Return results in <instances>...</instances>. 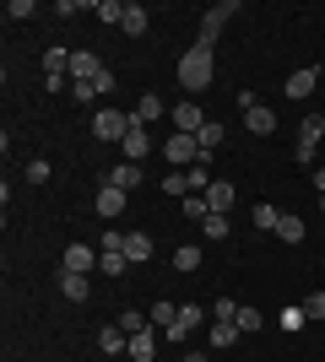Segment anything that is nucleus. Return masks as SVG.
<instances>
[{"mask_svg":"<svg viewBox=\"0 0 325 362\" xmlns=\"http://www.w3.org/2000/svg\"><path fill=\"white\" fill-rule=\"evenodd\" d=\"M212 319H239V303H228V298H222V303L212 308Z\"/></svg>","mask_w":325,"mask_h":362,"instance_id":"nucleus-43","label":"nucleus"},{"mask_svg":"<svg viewBox=\"0 0 325 362\" xmlns=\"http://www.w3.org/2000/svg\"><path fill=\"white\" fill-rule=\"evenodd\" d=\"M49 179V163H44V157H33V163H28V184H44Z\"/></svg>","mask_w":325,"mask_h":362,"instance_id":"nucleus-41","label":"nucleus"},{"mask_svg":"<svg viewBox=\"0 0 325 362\" xmlns=\"http://www.w3.org/2000/svg\"><path fill=\"white\" fill-rule=\"evenodd\" d=\"M93 87H98V98H108V92H114V71H108V65L93 76Z\"/></svg>","mask_w":325,"mask_h":362,"instance_id":"nucleus-42","label":"nucleus"},{"mask_svg":"<svg viewBox=\"0 0 325 362\" xmlns=\"http://www.w3.org/2000/svg\"><path fill=\"white\" fill-rule=\"evenodd\" d=\"M195 141H201V151L212 157V151L222 146V124H217V119H206V124H201V136H195Z\"/></svg>","mask_w":325,"mask_h":362,"instance_id":"nucleus-28","label":"nucleus"},{"mask_svg":"<svg viewBox=\"0 0 325 362\" xmlns=\"http://www.w3.org/2000/svg\"><path fill=\"white\" fill-rule=\"evenodd\" d=\"M201 319H206V308H195V303H185V308H179V319H173L169 330H163V341H185L190 330H201Z\"/></svg>","mask_w":325,"mask_h":362,"instance_id":"nucleus-6","label":"nucleus"},{"mask_svg":"<svg viewBox=\"0 0 325 362\" xmlns=\"http://www.w3.org/2000/svg\"><path fill=\"white\" fill-rule=\"evenodd\" d=\"M239 330H244V335L266 330V314H261V308H249V303H239Z\"/></svg>","mask_w":325,"mask_h":362,"instance_id":"nucleus-26","label":"nucleus"},{"mask_svg":"<svg viewBox=\"0 0 325 362\" xmlns=\"http://www.w3.org/2000/svg\"><path fill=\"white\" fill-rule=\"evenodd\" d=\"M185 184H190V195H195V189H212V173H206V163L185 168Z\"/></svg>","mask_w":325,"mask_h":362,"instance_id":"nucleus-31","label":"nucleus"},{"mask_svg":"<svg viewBox=\"0 0 325 362\" xmlns=\"http://www.w3.org/2000/svg\"><path fill=\"white\" fill-rule=\"evenodd\" d=\"M125 11H130L125 0H98V22H120L125 28Z\"/></svg>","mask_w":325,"mask_h":362,"instance_id":"nucleus-29","label":"nucleus"},{"mask_svg":"<svg viewBox=\"0 0 325 362\" xmlns=\"http://www.w3.org/2000/svg\"><path fill=\"white\" fill-rule=\"evenodd\" d=\"M185 216H195V222H206V216H212V211H206V195H185Z\"/></svg>","mask_w":325,"mask_h":362,"instance_id":"nucleus-37","label":"nucleus"},{"mask_svg":"<svg viewBox=\"0 0 325 362\" xmlns=\"http://www.w3.org/2000/svg\"><path fill=\"white\" fill-rule=\"evenodd\" d=\"M169 119H173V130H179V136H201V108H195V103H173L169 108Z\"/></svg>","mask_w":325,"mask_h":362,"instance_id":"nucleus-7","label":"nucleus"},{"mask_svg":"<svg viewBox=\"0 0 325 362\" xmlns=\"http://www.w3.org/2000/svg\"><path fill=\"white\" fill-rule=\"evenodd\" d=\"M233 11H239V6H233V0H228V6H212V11H206L201 16V38H195V44H206V49H217V33H222V22H228V16Z\"/></svg>","mask_w":325,"mask_h":362,"instance_id":"nucleus-5","label":"nucleus"},{"mask_svg":"<svg viewBox=\"0 0 325 362\" xmlns=\"http://www.w3.org/2000/svg\"><path fill=\"white\" fill-rule=\"evenodd\" d=\"M320 22H325V16H320Z\"/></svg>","mask_w":325,"mask_h":362,"instance_id":"nucleus-47","label":"nucleus"},{"mask_svg":"<svg viewBox=\"0 0 325 362\" xmlns=\"http://www.w3.org/2000/svg\"><path fill=\"white\" fill-rule=\"evenodd\" d=\"M120 151H125V163H147V151H152V136H147V124H141L136 114H130V130H125Z\"/></svg>","mask_w":325,"mask_h":362,"instance_id":"nucleus-4","label":"nucleus"},{"mask_svg":"<svg viewBox=\"0 0 325 362\" xmlns=\"http://www.w3.org/2000/svg\"><path fill=\"white\" fill-rule=\"evenodd\" d=\"M173 271H179V276L201 271V243H179V249H173Z\"/></svg>","mask_w":325,"mask_h":362,"instance_id":"nucleus-19","label":"nucleus"},{"mask_svg":"<svg viewBox=\"0 0 325 362\" xmlns=\"http://www.w3.org/2000/svg\"><path fill=\"white\" fill-rule=\"evenodd\" d=\"M277 325H282L287 335H293V330H304V325H309V314H304V303H293V308H282V314H277Z\"/></svg>","mask_w":325,"mask_h":362,"instance_id":"nucleus-24","label":"nucleus"},{"mask_svg":"<svg viewBox=\"0 0 325 362\" xmlns=\"http://www.w3.org/2000/svg\"><path fill=\"white\" fill-rule=\"evenodd\" d=\"M108 184H114V189H125V195H130V189H141V163H120L114 173H108Z\"/></svg>","mask_w":325,"mask_h":362,"instance_id":"nucleus-16","label":"nucleus"},{"mask_svg":"<svg viewBox=\"0 0 325 362\" xmlns=\"http://www.w3.org/2000/svg\"><path fill=\"white\" fill-rule=\"evenodd\" d=\"M125 130H130V114H125V108H98L93 114V136L98 141H114V146H120Z\"/></svg>","mask_w":325,"mask_h":362,"instance_id":"nucleus-3","label":"nucleus"},{"mask_svg":"<svg viewBox=\"0 0 325 362\" xmlns=\"http://www.w3.org/2000/svg\"><path fill=\"white\" fill-rule=\"evenodd\" d=\"M201 233H206V238H228V216H206V222H201Z\"/></svg>","mask_w":325,"mask_h":362,"instance_id":"nucleus-35","label":"nucleus"},{"mask_svg":"<svg viewBox=\"0 0 325 362\" xmlns=\"http://www.w3.org/2000/svg\"><path fill=\"white\" fill-rule=\"evenodd\" d=\"M163 114H169V103H163V98H157V92H147V98H141V103H136V119H141V124H152V119H163Z\"/></svg>","mask_w":325,"mask_h":362,"instance_id":"nucleus-21","label":"nucleus"},{"mask_svg":"<svg viewBox=\"0 0 325 362\" xmlns=\"http://www.w3.org/2000/svg\"><path fill=\"white\" fill-rule=\"evenodd\" d=\"M239 335H244V330H239V319H217V325H212V346H222V351H228L233 341H239Z\"/></svg>","mask_w":325,"mask_h":362,"instance_id":"nucleus-22","label":"nucleus"},{"mask_svg":"<svg viewBox=\"0 0 325 362\" xmlns=\"http://www.w3.org/2000/svg\"><path fill=\"white\" fill-rule=\"evenodd\" d=\"M314 189H320V195H325V168H314Z\"/></svg>","mask_w":325,"mask_h":362,"instance_id":"nucleus-44","label":"nucleus"},{"mask_svg":"<svg viewBox=\"0 0 325 362\" xmlns=\"http://www.w3.org/2000/svg\"><path fill=\"white\" fill-rule=\"evenodd\" d=\"M98 249L103 255H125V233H98Z\"/></svg>","mask_w":325,"mask_h":362,"instance_id":"nucleus-36","label":"nucleus"},{"mask_svg":"<svg viewBox=\"0 0 325 362\" xmlns=\"http://www.w3.org/2000/svg\"><path fill=\"white\" fill-rule=\"evenodd\" d=\"M98 71H103V60H98V54H87V49H81V54H71V81H93Z\"/></svg>","mask_w":325,"mask_h":362,"instance_id":"nucleus-15","label":"nucleus"},{"mask_svg":"<svg viewBox=\"0 0 325 362\" xmlns=\"http://www.w3.org/2000/svg\"><path fill=\"white\" fill-rule=\"evenodd\" d=\"M304 233H309V227H304V216L282 211V222H277V238H282V243H304Z\"/></svg>","mask_w":325,"mask_h":362,"instance_id":"nucleus-18","label":"nucleus"},{"mask_svg":"<svg viewBox=\"0 0 325 362\" xmlns=\"http://www.w3.org/2000/svg\"><path fill=\"white\" fill-rule=\"evenodd\" d=\"M125 211V189H114V184H103V189H98V216H103V222H114V216Z\"/></svg>","mask_w":325,"mask_h":362,"instance_id":"nucleus-12","label":"nucleus"},{"mask_svg":"<svg viewBox=\"0 0 325 362\" xmlns=\"http://www.w3.org/2000/svg\"><path fill=\"white\" fill-rule=\"evenodd\" d=\"M33 11H38V6H33V0H11V6H6V16H11V22H28Z\"/></svg>","mask_w":325,"mask_h":362,"instance_id":"nucleus-38","label":"nucleus"},{"mask_svg":"<svg viewBox=\"0 0 325 362\" xmlns=\"http://www.w3.org/2000/svg\"><path fill=\"white\" fill-rule=\"evenodd\" d=\"M60 292H65V303H87V292H93V287H87V276L65 271V276H60Z\"/></svg>","mask_w":325,"mask_h":362,"instance_id":"nucleus-20","label":"nucleus"},{"mask_svg":"<svg viewBox=\"0 0 325 362\" xmlns=\"http://www.w3.org/2000/svg\"><path fill=\"white\" fill-rule=\"evenodd\" d=\"M185 362H206V357H201V351H190V357H185Z\"/></svg>","mask_w":325,"mask_h":362,"instance_id":"nucleus-45","label":"nucleus"},{"mask_svg":"<svg viewBox=\"0 0 325 362\" xmlns=\"http://www.w3.org/2000/svg\"><path fill=\"white\" fill-rule=\"evenodd\" d=\"M125 259H130V265H147V259H152V238H147V233H125Z\"/></svg>","mask_w":325,"mask_h":362,"instance_id":"nucleus-14","label":"nucleus"},{"mask_svg":"<svg viewBox=\"0 0 325 362\" xmlns=\"http://www.w3.org/2000/svg\"><path fill=\"white\" fill-rule=\"evenodd\" d=\"M98 346H103L108 357H114V351H125V346H130V335H125L120 325H103V330H98Z\"/></svg>","mask_w":325,"mask_h":362,"instance_id":"nucleus-23","label":"nucleus"},{"mask_svg":"<svg viewBox=\"0 0 325 362\" xmlns=\"http://www.w3.org/2000/svg\"><path fill=\"white\" fill-rule=\"evenodd\" d=\"M249 216H255V227H266V233H277V222H282V211L271 206V200H261V206H255Z\"/></svg>","mask_w":325,"mask_h":362,"instance_id":"nucleus-27","label":"nucleus"},{"mask_svg":"<svg viewBox=\"0 0 325 362\" xmlns=\"http://www.w3.org/2000/svg\"><path fill=\"white\" fill-rule=\"evenodd\" d=\"M114 325H120L125 335H136V330H147L152 319H141V308H130V314H120V319H114Z\"/></svg>","mask_w":325,"mask_h":362,"instance_id":"nucleus-32","label":"nucleus"},{"mask_svg":"<svg viewBox=\"0 0 325 362\" xmlns=\"http://www.w3.org/2000/svg\"><path fill=\"white\" fill-rule=\"evenodd\" d=\"M320 141H325V114H309V119H304V124H298V146H320Z\"/></svg>","mask_w":325,"mask_h":362,"instance_id":"nucleus-17","label":"nucleus"},{"mask_svg":"<svg viewBox=\"0 0 325 362\" xmlns=\"http://www.w3.org/2000/svg\"><path fill=\"white\" fill-rule=\"evenodd\" d=\"M98 271H103V276H125V271H130V259H125V255H103V259H98Z\"/></svg>","mask_w":325,"mask_h":362,"instance_id":"nucleus-33","label":"nucleus"},{"mask_svg":"<svg viewBox=\"0 0 325 362\" xmlns=\"http://www.w3.org/2000/svg\"><path fill=\"white\" fill-rule=\"evenodd\" d=\"M314 81H320V71H314V65L293 71V76H287V98H314Z\"/></svg>","mask_w":325,"mask_h":362,"instance_id":"nucleus-13","label":"nucleus"},{"mask_svg":"<svg viewBox=\"0 0 325 362\" xmlns=\"http://www.w3.org/2000/svg\"><path fill=\"white\" fill-rule=\"evenodd\" d=\"M304 314H309V319H325V292H309V298H304Z\"/></svg>","mask_w":325,"mask_h":362,"instance_id":"nucleus-39","label":"nucleus"},{"mask_svg":"<svg viewBox=\"0 0 325 362\" xmlns=\"http://www.w3.org/2000/svg\"><path fill=\"white\" fill-rule=\"evenodd\" d=\"M212 71H217V65H212V49H206V44H190L185 60H179V87H185V92H206V87H212Z\"/></svg>","mask_w":325,"mask_h":362,"instance_id":"nucleus-1","label":"nucleus"},{"mask_svg":"<svg viewBox=\"0 0 325 362\" xmlns=\"http://www.w3.org/2000/svg\"><path fill=\"white\" fill-rule=\"evenodd\" d=\"M244 124H249V136H271V130H277V108L255 103V108L244 114Z\"/></svg>","mask_w":325,"mask_h":362,"instance_id":"nucleus-11","label":"nucleus"},{"mask_svg":"<svg viewBox=\"0 0 325 362\" xmlns=\"http://www.w3.org/2000/svg\"><path fill=\"white\" fill-rule=\"evenodd\" d=\"M98 259H103V255H93L87 243H65V271L87 276V271H98Z\"/></svg>","mask_w":325,"mask_h":362,"instance_id":"nucleus-9","label":"nucleus"},{"mask_svg":"<svg viewBox=\"0 0 325 362\" xmlns=\"http://www.w3.org/2000/svg\"><path fill=\"white\" fill-rule=\"evenodd\" d=\"M71 98H76V103H93L98 87H93V81H71Z\"/></svg>","mask_w":325,"mask_h":362,"instance_id":"nucleus-40","label":"nucleus"},{"mask_svg":"<svg viewBox=\"0 0 325 362\" xmlns=\"http://www.w3.org/2000/svg\"><path fill=\"white\" fill-rule=\"evenodd\" d=\"M163 195H179V200L190 195V184H185V173H179V168H173L169 179H163Z\"/></svg>","mask_w":325,"mask_h":362,"instance_id":"nucleus-34","label":"nucleus"},{"mask_svg":"<svg viewBox=\"0 0 325 362\" xmlns=\"http://www.w3.org/2000/svg\"><path fill=\"white\" fill-rule=\"evenodd\" d=\"M157 335H163V330H152V325H147V330H136V335H130V346H125V357H130V362H152Z\"/></svg>","mask_w":325,"mask_h":362,"instance_id":"nucleus-8","label":"nucleus"},{"mask_svg":"<svg viewBox=\"0 0 325 362\" xmlns=\"http://www.w3.org/2000/svg\"><path fill=\"white\" fill-rule=\"evenodd\" d=\"M163 157H169V163L179 168V173H185V168H195V163H206L201 141H195V136H179V130H173V136L163 141Z\"/></svg>","mask_w":325,"mask_h":362,"instance_id":"nucleus-2","label":"nucleus"},{"mask_svg":"<svg viewBox=\"0 0 325 362\" xmlns=\"http://www.w3.org/2000/svg\"><path fill=\"white\" fill-rule=\"evenodd\" d=\"M233 195H239V189H233L228 179H212V189H206V211L228 216V211H233Z\"/></svg>","mask_w":325,"mask_h":362,"instance_id":"nucleus-10","label":"nucleus"},{"mask_svg":"<svg viewBox=\"0 0 325 362\" xmlns=\"http://www.w3.org/2000/svg\"><path fill=\"white\" fill-rule=\"evenodd\" d=\"M147 319H152L157 330H169L173 319H179V308H173V303H169V298H163V303H152V308H147Z\"/></svg>","mask_w":325,"mask_h":362,"instance_id":"nucleus-25","label":"nucleus"},{"mask_svg":"<svg viewBox=\"0 0 325 362\" xmlns=\"http://www.w3.org/2000/svg\"><path fill=\"white\" fill-rule=\"evenodd\" d=\"M147 22H152V16H147V6H130V11H125V33H130V38H141V33H147Z\"/></svg>","mask_w":325,"mask_h":362,"instance_id":"nucleus-30","label":"nucleus"},{"mask_svg":"<svg viewBox=\"0 0 325 362\" xmlns=\"http://www.w3.org/2000/svg\"><path fill=\"white\" fill-rule=\"evenodd\" d=\"M320 211H325V195H320Z\"/></svg>","mask_w":325,"mask_h":362,"instance_id":"nucleus-46","label":"nucleus"}]
</instances>
